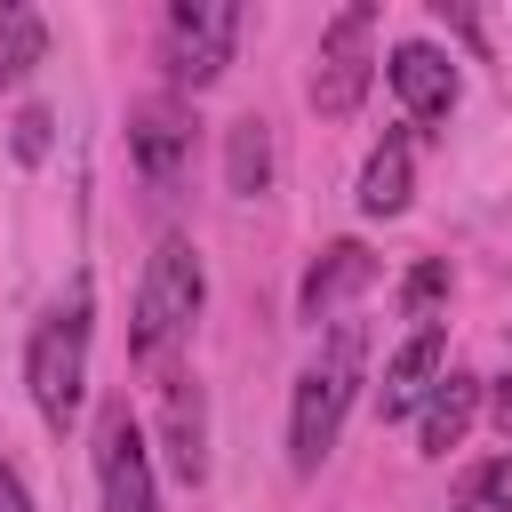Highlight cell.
<instances>
[{
	"label": "cell",
	"mask_w": 512,
	"mask_h": 512,
	"mask_svg": "<svg viewBox=\"0 0 512 512\" xmlns=\"http://www.w3.org/2000/svg\"><path fill=\"white\" fill-rule=\"evenodd\" d=\"M408 192H416V144L392 128L360 160V216H408Z\"/></svg>",
	"instance_id": "13"
},
{
	"label": "cell",
	"mask_w": 512,
	"mask_h": 512,
	"mask_svg": "<svg viewBox=\"0 0 512 512\" xmlns=\"http://www.w3.org/2000/svg\"><path fill=\"white\" fill-rule=\"evenodd\" d=\"M360 384H368V328H360V320H336V328L312 344V360L296 368V392H288V472H296V480H312V472L336 456Z\"/></svg>",
	"instance_id": "1"
},
{
	"label": "cell",
	"mask_w": 512,
	"mask_h": 512,
	"mask_svg": "<svg viewBox=\"0 0 512 512\" xmlns=\"http://www.w3.org/2000/svg\"><path fill=\"white\" fill-rule=\"evenodd\" d=\"M160 448H168V472L184 488H208V392L192 368L160 376Z\"/></svg>",
	"instance_id": "9"
},
{
	"label": "cell",
	"mask_w": 512,
	"mask_h": 512,
	"mask_svg": "<svg viewBox=\"0 0 512 512\" xmlns=\"http://www.w3.org/2000/svg\"><path fill=\"white\" fill-rule=\"evenodd\" d=\"M480 400H488V384H480L472 368H448V376L432 384V400L416 408V448H424V456H448V448H464V432H472Z\"/></svg>",
	"instance_id": "12"
},
{
	"label": "cell",
	"mask_w": 512,
	"mask_h": 512,
	"mask_svg": "<svg viewBox=\"0 0 512 512\" xmlns=\"http://www.w3.org/2000/svg\"><path fill=\"white\" fill-rule=\"evenodd\" d=\"M48 128H56L48 104H24L16 112V160H48Z\"/></svg>",
	"instance_id": "18"
},
{
	"label": "cell",
	"mask_w": 512,
	"mask_h": 512,
	"mask_svg": "<svg viewBox=\"0 0 512 512\" xmlns=\"http://www.w3.org/2000/svg\"><path fill=\"white\" fill-rule=\"evenodd\" d=\"M376 288V256H368V240H328L312 264H304V280H296V320H328L336 328V312L352 304V296H368Z\"/></svg>",
	"instance_id": "10"
},
{
	"label": "cell",
	"mask_w": 512,
	"mask_h": 512,
	"mask_svg": "<svg viewBox=\"0 0 512 512\" xmlns=\"http://www.w3.org/2000/svg\"><path fill=\"white\" fill-rule=\"evenodd\" d=\"M456 512H512V448L456 472Z\"/></svg>",
	"instance_id": "16"
},
{
	"label": "cell",
	"mask_w": 512,
	"mask_h": 512,
	"mask_svg": "<svg viewBox=\"0 0 512 512\" xmlns=\"http://www.w3.org/2000/svg\"><path fill=\"white\" fill-rule=\"evenodd\" d=\"M440 296H448V256H424V264H416V272L400 280V312H408L416 328H432Z\"/></svg>",
	"instance_id": "17"
},
{
	"label": "cell",
	"mask_w": 512,
	"mask_h": 512,
	"mask_svg": "<svg viewBox=\"0 0 512 512\" xmlns=\"http://www.w3.org/2000/svg\"><path fill=\"white\" fill-rule=\"evenodd\" d=\"M88 344H96V280L72 272L24 336V392H32V408L56 440L72 432V416L88 400Z\"/></svg>",
	"instance_id": "2"
},
{
	"label": "cell",
	"mask_w": 512,
	"mask_h": 512,
	"mask_svg": "<svg viewBox=\"0 0 512 512\" xmlns=\"http://www.w3.org/2000/svg\"><path fill=\"white\" fill-rule=\"evenodd\" d=\"M40 56H48V24H40V8L0 0V80H24Z\"/></svg>",
	"instance_id": "15"
},
{
	"label": "cell",
	"mask_w": 512,
	"mask_h": 512,
	"mask_svg": "<svg viewBox=\"0 0 512 512\" xmlns=\"http://www.w3.org/2000/svg\"><path fill=\"white\" fill-rule=\"evenodd\" d=\"M0 512H32V488H24V472L0 456Z\"/></svg>",
	"instance_id": "20"
},
{
	"label": "cell",
	"mask_w": 512,
	"mask_h": 512,
	"mask_svg": "<svg viewBox=\"0 0 512 512\" xmlns=\"http://www.w3.org/2000/svg\"><path fill=\"white\" fill-rule=\"evenodd\" d=\"M200 304H208V264H200V248H192L184 232H160V248L144 256V280H136V312H128V360L168 368V360L184 352V336H192Z\"/></svg>",
	"instance_id": "3"
},
{
	"label": "cell",
	"mask_w": 512,
	"mask_h": 512,
	"mask_svg": "<svg viewBox=\"0 0 512 512\" xmlns=\"http://www.w3.org/2000/svg\"><path fill=\"white\" fill-rule=\"evenodd\" d=\"M240 8L232 0H176L160 16V72L176 96H200L232 72V48H240Z\"/></svg>",
	"instance_id": "4"
},
{
	"label": "cell",
	"mask_w": 512,
	"mask_h": 512,
	"mask_svg": "<svg viewBox=\"0 0 512 512\" xmlns=\"http://www.w3.org/2000/svg\"><path fill=\"white\" fill-rule=\"evenodd\" d=\"M384 80H392V96H400L408 128H448V112H456V96H464L456 56H448V48H432V40H400V48L384 56Z\"/></svg>",
	"instance_id": "8"
},
{
	"label": "cell",
	"mask_w": 512,
	"mask_h": 512,
	"mask_svg": "<svg viewBox=\"0 0 512 512\" xmlns=\"http://www.w3.org/2000/svg\"><path fill=\"white\" fill-rule=\"evenodd\" d=\"M192 152H200V120H192V96L160 88V96H136L128 104V160L152 192H176L192 176Z\"/></svg>",
	"instance_id": "7"
},
{
	"label": "cell",
	"mask_w": 512,
	"mask_h": 512,
	"mask_svg": "<svg viewBox=\"0 0 512 512\" xmlns=\"http://www.w3.org/2000/svg\"><path fill=\"white\" fill-rule=\"evenodd\" d=\"M448 376V328L432 320V328H408V344L384 360V384H376V416L384 424H400V416H416L424 400H432V384Z\"/></svg>",
	"instance_id": "11"
},
{
	"label": "cell",
	"mask_w": 512,
	"mask_h": 512,
	"mask_svg": "<svg viewBox=\"0 0 512 512\" xmlns=\"http://www.w3.org/2000/svg\"><path fill=\"white\" fill-rule=\"evenodd\" d=\"M480 408H488V424H496V432H504V448H512V376H496Z\"/></svg>",
	"instance_id": "19"
},
{
	"label": "cell",
	"mask_w": 512,
	"mask_h": 512,
	"mask_svg": "<svg viewBox=\"0 0 512 512\" xmlns=\"http://www.w3.org/2000/svg\"><path fill=\"white\" fill-rule=\"evenodd\" d=\"M504 336H512V328H504Z\"/></svg>",
	"instance_id": "21"
},
{
	"label": "cell",
	"mask_w": 512,
	"mask_h": 512,
	"mask_svg": "<svg viewBox=\"0 0 512 512\" xmlns=\"http://www.w3.org/2000/svg\"><path fill=\"white\" fill-rule=\"evenodd\" d=\"M224 192L232 200H264L272 192V120L264 112H240L224 128Z\"/></svg>",
	"instance_id": "14"
},
{
	"label": "cell",
	"mask_w": 512,
	"mask_h": 512,
	"mask_svg": "<svg viewBox=\"0 0 512 512\" xmlns=\"http://www.w3.org/2000/svg\"><path fill=\"white\" fill-rule=\"evenodd\" d=\"M368 80H376V8L352 0V8H336V16L320 24L304 96H312L320 120H352V112L368 104Z\"/></svg>",
	"instance_id": "5"
},
{
	"label": "cell",
	"mask_w": 512,
	"mask_h": 512,
	"mask_svg": "<svg viewBox=\"0 0 512 512\" xmlns=\"http://www.w3.org/2000/svg\"><path fill=\"white\" fill-rule=\"evenodd\" d=\"M96 512H160V472H152L144 424L120 392L96 408Z\"/></svg>",
	"instance_id": "6"
}]
</instances>
